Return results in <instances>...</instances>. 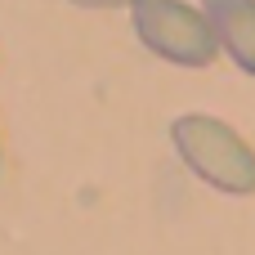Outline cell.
I'll return each mask as SVG.
<instances>
[{
    "label": "cell",
    "instance_id": "obj_1",
    "mask_svg": "<svg viewBox=\"0 0 255 255\" xmlns=\"http://www.w3.org/2000/svg\"><path fill=\"white\" fill-rule=\"evenodd\" d=\"M170 143L202 184H211L220 193H233V197L255 193V148L229 121L202 117V112L175 117L170 121Z\"/></svg>",
    "mask_w": 255,
    "mask_h": 255
},
{
    "label": "cell",
    "instance_id": "obj_2",
    "mask_svg": "<svg viewBox=\"0 0 255 255\" xmlns=\"http://www.w3.org/2000/svg\"><path fill=\"white\" fill-rule=\"evenodd\" d=\"M130 18H134V36L175 67H211L220 54L211 18L184 0H139Z\"/></svg>",
    "mask_w": 255,
    "mask_h": 255
},
{
    "label": "cell",
    "instance_id": "obj_3",
    "mask_svg": "<svg viewBox=\"0 0 255 255\" xmlns=\"http://www.w3.org/2000/svg\"><path fill=\"white\" fill-rule=\"evenodd\" d=\"M202 13L215 27V40L229 49V58L255 76V0H202Z\"/></svg>",
    "mask_w": 255,
    "mask_h": 255
},
{
    "label": "cell",
    "instance_id": "obj_4",
    "mask_svg": "<svg viewBox=\"0 0 255 255\" xmlns=\"http://www.w3.org/2000/svg\"><path fill=\"white\" fill-rule=\"evenodd\" d=\"M67 4H81V9H117V4H139V0H67Z\"/></svg>",
    "mask_w": 255,
    "mask_h": 255
},
{
    "label": "cell",
    "instance_id": "obj_5",
    "mask_svg": "<svg viewBox=\"0 0 255 255\" xmlns=\"http://www.w3.org/2000/svg\"><path fill=\"white\" fill-rule=\"evenodd\" d=\"M0 188H4V148H0Z\"/></svg>",
    "mask_w": 255,
    "mask_h": 255
}]
</instances>
